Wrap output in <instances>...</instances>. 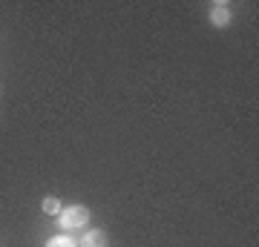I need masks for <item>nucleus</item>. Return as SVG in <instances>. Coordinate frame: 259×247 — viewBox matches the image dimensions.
I'll return each instance as SVG.
<instances>
[{"mask_svg": "<svg viewBox=\"0 0 259 247\" xmlns=\"http://www.w3.org/2000/svg\"><path fill=\"white\" fill-rule=\"evenodd\" d=\"M93 219V213L90 207H83V204H69L64 210L58 213V227L61 230H78V227H87Z\"/></svg>", "mask_w": 259, "mask_h": 247, "instance_id": "nucleus-1", "label": "nucleus"}, {"mask_svg": "<svg viewBox=\"0 0 259 247\" xmlns=\"http://www.w3.org/2000/svg\"><path fill=\"white\" fill-rule=\"evenodd\" d=\"M78 247H107V233L104 230H87L81 238H78Z\"/></svg>", "mask_w": 259, "mask_h": 247, "instance_id": "nucleus-3", "label": "nucleus"}, {"mask_svg": "<svg viewBox=\"0 0 259 247\" xmlns=\"http://www.w3.org/2000/svg\"><path fill=\"white\" fill-rule=\"evenodd\" d=\"M47 247H78V241L69 238V236H52L47 241Z\"/></svg>", "mask_w": 259, "mask_h": 247, "instance_id": "nucleus-5", "label": "nucleus"}, {"mask_svg": "<svg viewBox=\"0 0 259 247\" xmlns=\"http://www.w3.org/2000/svg\"><path fill=\"white\" fill-rule=\"evenodd\" d=\"M207 20H210V26H216V29L231 26V20H233L231 6H228V3H213V9H210V15H207Z\"/></svg>", "mask_w": 259, "mask_h": 247, "instance_id": "nucleus-2", "label": "nucleus"}, {"mask_svg": "<svg viewBox=\"0 0 259 247\" xmlns=\"http://www.w3.org/2000/svg\"><path fill=\"white\" fill-rule=\"evenodd\" d=\"M40 210L47 213V216H58V213L64 210V204H61V199H55V195H47V199L40 202Z\"/></svg>", "mask_w": 259, "mask_h": 247, "instance_id": "nucleus-4", "label": "nucleus"}]
</instances>
